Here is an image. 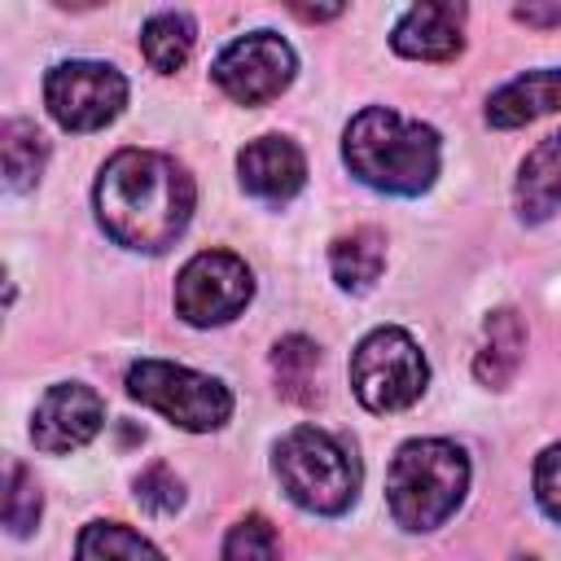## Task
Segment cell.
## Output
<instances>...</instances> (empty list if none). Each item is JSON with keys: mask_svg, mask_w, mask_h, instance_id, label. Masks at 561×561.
Listing matches in <instances>:
<instances>
[{"mask_svg": "<svg viewBox=\"0 0 561 561\" xmlns=\"http://www.w3.org/2000/svg\"><path fill=\"white\" fill-rule=\"evenodd\" d=\"M101 228L131 250H167L193 215L188 171L153 149H118L96 180Z\"/></svg>", "mask_w": 561, "mask_h": 561, "instance_id": "1", "label": "cell"}, {"mask_svg": "<svg viewBox=\"0 0 561 561\" xmlns=\"http://www.w3.org/2000/svg\"><path fill=\"white\" fill-rule=\"evenodd\" d=\"M460 22H465V4H451V0H425V4H412L390 44L394 53L412 57V61H447L460 53L465 35H460Z\"/></svg>", "mask_w": 561, "mask_h": 561, "instance_id": "12", "label": "cell"}, {"mask_svg": "<svg viewBox=\"0 0 561 561\" xmlns=\"http://www.w3.org/2000/svg\"><path fill=\"white\" fill-rule=\"evenodd\" d=\"M469 486V460L447 438H412L386 469V504L403 530L443 526Z\"/></svg>", "mask_w": 561, "mask_h": 561, "instance_id": "3", "label": "cell"}, {"mask_svg": "<svg viewBox=\"0 0 561 561\" xmlns=\"http://www.w3.org/2000/svg\"><path fill=\"white\" fill-rule=\"evenodd\" d=\"M44 101L66 131H96L127 105V79L105 61H61L44 79Z\"/></svg>", "mask_w": 561, "mask_h": 561, "instance_id": "7", "label": "cell"}, {"mask_svg": "<svg viewBox=\"0 0 561 561\" xmlns=\"http://www.w3.org/2000/svg\"><path fill=\"white\" fill-rule=\"evenodd\" d=\"M561 206V131L543 136L517 175V210L526 224H543Z\"/></svg>", "mask_w": 561, "mask_h": 561, "instance_id": "15", "label": "cell"}, {"mask_svg": "<svg viewBox=\"0 0 561 561\" xmlns=\"http://www.w3.org/2000/svg\"><path fill=\"white\" fill-rule=\"evenodd\" d=\"M241 188L263 202H289L307 180V158L285 136H259L237 153Z\"/></svg>", "mask_w": 561, "mask_h": 561, "instance_id": "11", "label": "cell"}, {"mask_svg": "<svg viewBox=\"0 0 561 561\" xmlns=\"http://www.w3.org/2000/svg\"><path fill=\"white\" fill-rule=\"evenodd\" d=\"M276 478L285 495L307 513H342L359 491L355 451L329 430L298 425L276 443Z\"/></svg>", "mask_w": 561, "mask_h": 561, "instance_id": "4", "label": "cell"}, {"mask_svg": "<svg viewBox=\"0 0 561 561\" xmlns=\"http://www.w3.org/2000/svg\"><path fill=\"white\" fill-rule=\"evenodd\" d=\"M342 158L368 188L416 197L438 175V131L386 105H368L346 123Z\"/></svg>", "mask_w": 561, "mask_h": 561, "instance_id": "2", "label": "cell"}, {"mask_svg": "<svg viewBox=\"0 0 561 561\" xmlns=\"http://www.w3.org/2000/svg\"><path fill=\"white\" fill-rule=\"evenodd\" d=\"M526 359V324L513 307H500L482 324V346L473 355V377L482 386H508Z\"/></svg>", "mask_w": 561, "mask_h": 561, "instance_id": "14", "label": "cell"}, {"mask_svg": "<svg viewBox=\"0 0 561 561\" xmlns=\"http://www.w3.org/2000/svg\"><path fill=\"white\" fill-rule=\"evenodd\" d=\"M316 368H320V346L311 337L294 333V337L276 342L272 373H276V386L289 403H311L316 399Z\"/></svg>", "mask_w": 561, "mask_h": 561, "instance_id": "18", "label": "cell"}, {"mask_svg": "<svg viewBox=\"0 0 561 561\" xmlns=\"http://www.w3.org/2000/svg\"><path fill=\"white\" fill-rule=\"evenodd\" d=\"M254 294L250 267L232 250H202L175 276V311L188 324H224Z\"/></svg>", "mask_w": 561, "mask_h": 561, "instance_id": "8", "label": "cell"}, {"mask_svg": "<svg viewBox=\"0 0 561 561\" xmlns=\"http://www.w3.org/2000/svg\"><path fill=\"white\" fill-rule=\"evenodd\" d=\"M329 267H333V280L351 294H364L381 267H386V232L377 228H351L342 232L333 245H329Z\"/></svg>", "mask_w": 561, "mask_h": 561, "instance_id": "16", "label": "cell"}, {"mask_svg": "<svg viewBox=\"0 0 561 561\" xmlns=\"http://www.w3.org/2000/svg\"><path fill=\"white\" fill-rule=\"evenodd\" d=\"M35 522H39V486H35V473L22 460H9L4 465V526L13 535H31Z\"/></svg>", "mask_w": 561, "mask_h": 561, "instance_id": "21", "label": "cell"}, {"mask_svg": "<svg viewBox=\"0 0 561 561\" xmlns=\"http://www.w3.org/2000/svg\"><path fill=\"white\" fill-rule=\"evenodd\" d=\"M136 500H140L145 513L167 517V513H175V508L184 504V486H180V478H175L167 465H149V469L136 478Z\"/></svg>", "mask_w": 561, "mask_h": 561, "instance_id": "23", "label": "cell"}, {"mask_svg": "<svg viewBox=\"0 0 561 561\" xmlns=\"http://www.w3.org/2000/svg\"><path fill=\"white\" fill-rule=\"evenodd\" d=\"M535 495L552 522H561V443H552L535 465Z\"/></svg>", "mask_w": 561, "mask_h": 561, "instance_id": "24", "label": "cell"}, {"mask_svg": "<svg viewBox=\"0 0 561 561\" xmlns=\"http://www.w3.org/2000/svg\"><path fill=\"white\" fill-rule=\"evenodd\" d=\"M193 39H197V26L188 13H153L140 26V53L158 75H175L188 61Z\"/></svg>", "mask_w": 561, "mask_h": 561, "instance_id": "17", "label": "cell"}, {"mask_svg": "<svg viewBox=\"0 0 561 561\" xmlns=\"http://www.w3.org/2000/svg\"><path fill=\"white\" fill-rule=\"evenodd\" d=\"M561 110V70H526L508 79L500 92L486 101V123L491 127H522L543 114Z\"/></svg>", "mask_w": 561, "mask_h": 561, "instance_id": "13", "label": "cell"}, {"mask_svg": "<svg viewBox=\"0 0 561 561\" xmlns=\"http://www.w3.org/2000/svg\"><path fill=\"white\" fill-rule=\"evenodd\" d=\"M127 394L140 399V403H149L171 425L193 430V434L219 430L232 416V394L215 377L193 373L184 364H167V359H140V364H131Z\"/></svg>", "mask_w": 561, "mask_h": 561, "instance_id": "5", "label": "cell"}, {"mask_svg": "<svg viewBox=\"0 0 561 561\" xmlns=\"http://www.w3.org/2000/svg\"><path fill=\"white\" fill-rule=\"evenodd\" d=\"M210 75L237 105H267L294 79V48L276 31H250L215 57Z\"/></svg>", "mask_w": 561, "mask_h": 561, "instance_id": "9", "label": "cell"}, {"mask_svg": "<svg viewBox=\"0 0 561 561\" xmlns=\"http://www.w3.org/2000/svg\"><path fill=\"white\" fill-rule=\"evenodd\" d=\"M75 561H167V557L123 522H92L79 535Z\"/></svg>", "mask_w": 561, "mask_h": 561, "instance_id": "19", "label": "cell"}, {"mask_svg": "<svg viewBox=\"0 0 561 561\" xmlns=\"http://www.w3.org/2000/svg\"><path fill=\"white\" fill-rule=\"evenodd\" d=\"M513 18L526 26H561V4H517Z\"/></svg>", "mask_w": 561, "mask_h": 561, "instance_id": "25", "label": "cell"}, {"mask_svg": "<svg viewBox=\"0 0 561 561\" xmlns=\"http://www.w3.org/2000/svg\"><path fill=\"white\" fill-rule=\"evenodd\" d=\"M0 158H4V180L9 188H31L44 171V158H48V140L35 131V123L26 118H9L4 131H0Z\"/></svg>", "mask_w": 561, "mask_h": 561, "instance_id": "20", "label": "cell"}, {"mask_svg": "<svg viewBox=\"0 0 561 561\" xmlns=\"http://www.w3.org/2000/svg\"><path fill=\"white\" fill-rule=\"evenodd\" d=\"M425 381H430L425 355L403 329H373L351 355V390L368 412L412 408Z\"/></svg>", "mask_w": 561, "mask_h": 561, "instance_id": "6", "label": "cell"}, {"mask_svg": "<svg viewBox=\"0 0 561 561\" xmlns=\"http://www.w3.org/2000/svg\"><path fill=\"white\" fill-rule=\"evenodd\" d=\"M101 421H105V399L92 386H83V381H57L35 403L31 443L44 456H66V451L83 447L101 430Z\"/></svg>", "mask_w": 561, "mask_h": 561, "instance_id": "10", "label": "cell"}, {"mask_svg": "<svg viewBox=\"0 0 561 561\" xmlns=\"http://www.w3.org/2000/svg\"><path fill=\"white\" fill-rule=\"evenodd\" d=\"M224 561H280L276 526L267 517H259V513L241 517L224 539Z\"/></svg>", "mask_w": 561, "mask_h": 561, "instance_id": "22", "label": "cell"}]
</instances>
